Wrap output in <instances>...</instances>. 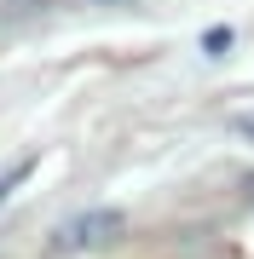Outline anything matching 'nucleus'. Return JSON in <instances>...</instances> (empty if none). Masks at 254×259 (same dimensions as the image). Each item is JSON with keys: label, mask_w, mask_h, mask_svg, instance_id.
I'll list each match as a JSON object with an SVG mask.
<instances>
[{"label": "nucleus", "mask_w": 254, "mask_h": 259, "mask_svg": "<svg viewBox=\"0 0 254 259\" xmlns=\"http://www.w3.org/2000/svg\"><path fill=\"white\" fill-rule=\"evenodd\" d=\"M127 231V219L116 207H93V213H76V219H64L58 225V236H52V248L58 253H87V248H110L116 236Z\"/></svg>", "instance_id": "f257e3e1"}, {"label": "nucleus", "mask_w": 254, "mask_h": 259, "mask_svg": "<svg viewBox=\"0 0 254 259\" xmlns=\"http://www.w3.org/2000/svg\"><path fill=\"white\" fill-rule=\"evenodd\" d=\"M237 127H243V133H254V115H248V121H237Z\"/></svg>", "instance_id": "7ed1b4c3"}, {"label": "nucleus", "mask_w": 254, "mask_h": 259, "mask_svg": "<svg viewBox=\"0 0 254 259\" xmlns=\"http://www.w3.org/2000/svg\"><path fill=\"white\" fill-rule=\"evenodd\" d=\"M29 167H35V161H23V167H12V173H6V179H0V202H6V196H12V190H18V185H23V179H29Z\"/></svg>", "instance_id": "f03ea898"}]
</instances>
